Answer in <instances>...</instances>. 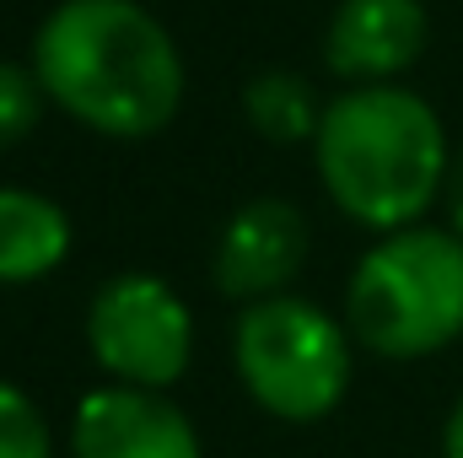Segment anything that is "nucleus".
<instances>
[{"mask_svg": "<svg viewBox=\"0 0 463 458\" xmlns=\"http://www.w3.org/2000/svg\"><path fill=\"white\" fill-rule=\"evenodd\" d=\"M33 71L60 114L114 140H146L184 109V54L140 0H60L33 38Z\"/></svg>", "mask_w": 463, "mask_h": 458, "instance_id": "1", "label": "nucleus"}, {"mask_svg": "<svg viewBox=\"0 0 463 458\" xmlns=\"http://www.w3.org/2000/svg\"><path fill=\"white\" fill-rule=\"evenodd\" d=\"M43 103H49V92H43L38 71L0 60V151L16 146V140H27V135L38 129Z\"/></svg>", "mask_w": 463, "mask_h": 458, "instance_id": "11", "label": "nucleus"}, {"mask_svg": "<svg viewBox=\"0 0 463 458\" xmlns=\"http://www.w3.org/2000/svg\"><path fill=\"white\" fill-rule=\"evenodd\" d=\"M232 361L259 410L307 426L340 410L355 372V335L307 297L248 302L232 329Z\"/></svg>", "mask_w": 463, "mask_h": 458, "instance_id": "4", "label": "nucleus"}, {"mask_svg": "<svg viewBox=\"0 0 463 458\" xmlns=\"http://www.w3.org/2000/svg\"><path fill=\"white\" fill-rule=\"evenodd\" d=\"M442 200H448V222L463 237V146L453 151V167H448V184H442Z\"/></svg>", "mask_w": 463, "mask_h": 458, "instance_id": "13", "label": "nucleus"}, {"mask_svg": "<svg viewBox=\"0 0 463 458\" xmlns=\"http://www.w3.org/2000/svg\"><path fill=\"white\" fill-rule=\"evenodd\" d=\"M345 329L388 361H415L463 335V237L453 227L383 232L350 275Z\"/></svg>", "mask_w": 463, "mask_h": 458, "instance_id": "3", "label": "nucleus"}, {"mask_svg": "<svg viewBox=\"0 0 463 458\" xmlns=\"http://www.w3.org/2000/svg\"><path fill=\"white\" fill-rule=\"evenodd\" d=\"M442 458H463V399L448 415V432H442Z\"/></svg>", "mask_w": 463, "mask_h": 458, "instance_id": "14", "label": "nucleus"}, {"mask_svg": "<svg viewBox=\"0 0 463 458\" xmlns=\"http://www.w3.org/2000/svg\"><path fill=\"white\" fill-rule=\"evenodd\" d=\"M92 361L129 388H173L194 356V313L162 275H114L87 308Z\"/></svg>", "mask_w": 463, "mask_h": 458, "instance_id": "5", "label": "nucleus"}, {"mask_svg": "<svg viewBox=\"0 0 463 458\" xmlns=\"http://www.w3.org/2000/svg\"><path fill=\"white\" fill-rule=\"evenodd\" d=\"M0 458H54L43 410L16 383H0Z\"/></svg>", "mask_w": 463, "mask_h": 458, "instance_id": "12", "label": "nucleus"}, {"mask_svg": "<svg viewBox=\"0 0 463 458\" xmlns=\"http://www.w3.org/2000/svg\"><path fill=\"white\" fill-rule=\"evenodd\" d=\"M302 264H307V216L291 200L264 195L227 216L211 275L222 297L264 302V297H280Z\"/></svg>", "mask_w": 463, "mask_h": 458, "instance_id": "7", "label": "nucleus"}, {"mask_svg": "<svg viewBox=\"0 0 463 458\" xmlns=\"http://www.w3.org/2000/svg\"><path fill=\"white\" fill-rule=\"evenodd\" d=\"M71 253V216L38 195L0 184V286H33Z\"/></svg>", "mask_w": 463, "mask_h": 458, "instance_id": "9", "label": "nucleus"}, {"mask_svg": "<svg viewBox=\"0 0 463 458\" xmlns=\"http://www.w3.org/2000/svg\"><path fill=\"white\" fill-rule=\"evenodd\" d=\"M242 114L248 124L275 140V146H297V140H313L318 135V98H313V81L297 76V71H259L248 87H242Z\"/></svg>", "mask_w": 463, "mask_h": 458, "instance_id": "10", "label": "nucleus"}, {"mask_svg": "<svg viewBox=\"0 0 463 458\" xmlns=\"http://www.w3.org/2000/svg\"><path fill=\"white\" fill-rule=\"evenodd\" d=\"M426 49L420 0H340L324 33V65L350 87L399 81Z\"/></svg>", "mask_w": 463, "mask_h": 458, "instance_id": "8", "label": "nucleus"}, {"mask_svg": "<svg viewBox=\"0 0 463 458\" xmlns=\"http://www.w3.org/2000/svg\"><path fill=\"white\" fill-rule=\"evenodd\" d=\"M71 458H200V432L167 394L109 383L76 405Z\"/></svg>", "mask_w": 463, "mask_h": 458, "instance_id": "6", "label": "nucleus"}, {"mask_svg": "<svg viewBox=\"0 0 463 458\" xmlns=\"http://www.w3.org/2000/svg\"><path fill=\"white\" fill-rule=\"evenodd\" d=\"M313 162L329 189V200L350 222L372 232L415 227L448 184L453 151L437 109L399 87H350L340 92L313 135Z\"/></svg>", "mask_w": 463, "mask_h": 458, "instance_id": "2", "label": "nucleus"}]
</instances>
